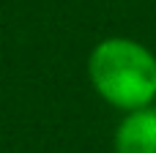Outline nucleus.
<instances>
[{"label":"nucleus","mask_w":156,"mask_h":153,"mask_svg":"<svg viewBox=\"0 0 156 153\" xmlns=\"http://www.w3.org/2000/svg\"><path fill=\"white\" fill-rule=\"evenodd\" d=\"M88 79L112 110L148 107L156 99V52L132 36H107L88 55Z\"/></svg>","instance_id":"f257e3e1"},{"label":"nucleus","mask_w":156,"mask_h":153,"mask_svg":"<svg viewBox=\"0 0 156 153\" xmlns=\"http://www.w3.org/2000/svg\"><path fill=\"white\" fill-rule=\"evenodd\" d=\"M115 153H156V107H140L123 112L112 131Z\"/></svg>","instance_id":"f03ea898"},{"label":"nucleus","mask_w":156,"mask_h":153,"mask_svg":"<svg viewBox=\"0 0 156 153\" xmlns=\"http://www.w3.org/2000/svg\"><path fill=\"white\" fill-rule=\"evenodd\" d=\"M154 107H156V99H154Z\"/></svg>","instance_id":"7ed1b4c3"}]
</instances>
